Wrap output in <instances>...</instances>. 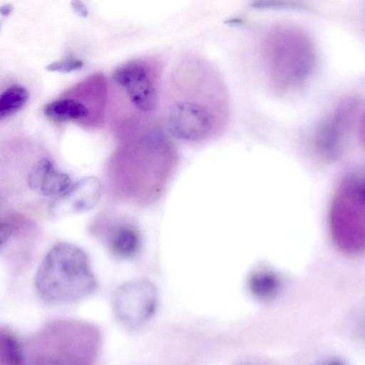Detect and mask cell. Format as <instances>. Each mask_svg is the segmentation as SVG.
Listing matches in <instances>:
<instances>
[{"mask_svg":"<svg viewBox=\"0 0 365 365\" xmlns=\"http://www.w3.org/2000/svg\"><path fill=\"white\" fill-rule=\"evenodd\" d=\"M222 82L200 56L186 55L172 68L163 94L164 126L176 139L198 143L213 137L227 114Z\"/></svg>","mask_w":365,"mask_h":365,"instance_id":"6da1fadb","label":"cell"},{"mask_svg":"<svg viewBox=\"0 0 365 365\" xmlns=\"http://www.w3.org/2000/svg\"><path fill=\"white\" fill-rule=\"evenodd\" d=\"M163 63L155 56L130 59L108 81L110 126L117 132L158 119Z\"/></svg>","mask_w":365,"mask_h":365,"instance_id":"7a4b0ae2","label":"cell"},{"mask_svg":"<svg viewBox=\"0 0 365 365\" xmlns=\"http://www.w3.org/2000/svg\"><path fill=\"white\" fill-rule=\"evenodd\" d=\"M102 342L99 329L73 319L53 320L31 339L25 365H93Z\"/></svg>","mask_w":365,"mask_h":365,"instance_id":"3957f363","label":"cell"},{"mask_svg":"<svg viewBox=\"0 0 365 365\" xmlns=\"http://www.w3.org/2000/svg\"><path fill=\"white\" fill-rule=\"evenodd\" d=\"M262 53L269 84L279 93L302 87L315 68L317 55L313 41L297 26L282 25L272 29L263 41Z\"/></svg>","mask_w":365,"mask_h":365,"instance_id":"277c9868","label":"cell"},{"mask_svg":"<svg viewBox=\"0 0 365 365\" xmlns=\"http://www.w3.org/2000/svg\"><path fill=\"white\" fill-rule=\"evenodd\" d=\"M34 282L41 299L51 304L78 301L96 287L86 254L68 242L58 243L49 250L37 269Z\"/></svg>","mask_w":365,"mask_h":365,"instance_id":"5b68a950","label":"cell"},{"mask_svg":"<svg viewBox=\"0 0 365 365\" xmlns=\"http://www.w3.org/2000/svg\"><path fill=\"white\" fill-rule=\"evenodd\" d=\"M364 180L349 176L335 191L329 212L331 236L341 252L356 255L364 250Z\"/></svg>","mask_w":365,"mask_h":365,"instance_id":"8992f818","label":"cell"},{"mask_svg":"<svg viewBox=\"0 0 365 365\" xmlns=\"http://www.w3.org/2000/svg\"><path fill=\"white\" fill-rule=\"evenodd\" d=\"M79 86V97L53 101L44 107V114L57 122L79 121L91 129L103 126L108 105L106 78L102 73H95Z\"/></svg>","mask_w":365,"mask_h":365,"instance_id":"52a82bcc","label":"cell"},{"mask_svg":"<svg viewBox=\"0 0 365 365\" xmlns=\"http://www.w3.org/2000/svg\"><path fill=\"white\" fill-rule=\"evenodd\" d=\"M359 102L349 98L339 102L316 129L314 138L317 152L327 158L337 157L358 123Z\"/></svg>","mask_w":365,"mask_h":365,"instance_id":"ba28073f","label":"cell"},{"mask_svg":"<svg viewBox=\"0 0 365 365\" xmlns=\"http://www.w3.org/2000/svg\"><path fill=\"white\" fill-rule=\"evenodd\" d=\"M117 318L125 326L138 327L152 317L158 304V292L145 279H136L120 285L113 295Z\"/></svg>","mask_w":365,"mask_h":365,"instance_id":"9c48e42d","label":"cell"},{"mask_svg":"<svg viewBox=\"0 0 365 365\" xmlns=\"http://www.w3.org/2000/svg\"><path fill=\"white\" fill-rule=\"evenodd\" d=\"M102 193V185L96 177L81 179L56 197L48 207L51 220H58L93 208Z\"/></svg>","mask_w":365,"mask_h":365,"instance_id":"30bf717a","label":"cell"},{"mask_svg":"<svg viewBox=\"0 0 365 365\" xmlns=\"http://www.w3.org/2000/svg\"><path fill=\"white\" fill-rule=\"evenodd\" d=\"M28 185L35 192L45 197H58L71 185L70 177L57 169L48 158L39 160L31 168Z\"/></svg>","mask_w":365,"mask_h":365,"instance_id":"8fae6325","label":"cell"},{"mask_svg":"<svg viewBox=\"0 0 365 365\" xmlns=\"http://www.w3.org/2000/svg\"><path fill=\"white\" fill-rule=\"evenodd\" d=\"M107 245L110 252L121 259L134 257L140 247V237L138 230L127 223L115 225L106 237Z\"/></svg>","mask_w":365,"mask_h":365,"instance_id":"7c38bea8","label":"cell"},{"mask_svg":"<svg viewBox=\"0 0 365 365\" xmlns=\"http://www.w3.org/2000/svg\"><path fill=\"white\" fill-rule=\"evenodd\" d=\"M0 365H25L23 349L16 336L0 327Z\"/></svg>","mask_w":365,"mask_h":365,"instance_id":"4fadbf2b","label":"cell"},{"mask_svg":"<svg viewBox=\"0 0 365 365\" xmlns=\"http://www.w3.org/2000/svg\"><path fill=\"white\" fill-rule=\"evenodd\" d=\"M29 99V92L21 85H12L0 94V120L20 110Z\"/></svg>","mask_w":365,"mask_h":365,"instance_id":"5bb4252c","label":"cell"},{"mask_svg":"<svg viewBox=\"0 0 365 365\" xmlns=\"http://www.w3.org/2000/svg\"><path fill=\"white\" fill-rule=\"evenodd\" d=\"M253 294L260 299L272 297L277 291L278 281L275 277L267 273L255 274L250 283Z\"/></svg>","mask_w":365,"mask_h":365,"instance_id":"9a60e30c","label":"cell"},{"mask_svg":"<svg viewBox=\"0 0 365 365\" xmlns=\"http://www.w3.org/2000/svg\"><path fill=\"white\" fill-rule=\"evenodd\" d=\"M83 66V63L82 61L73 57H69L51 63L46 67V69L53 72L68 73L81 69Z\"/></svg>","mask_w":365,"mask_h":365,"instance_id":"2e32d148","label":"cell"},{"mask_svg":"<svg viewBox=\"0 0 365 365\" xmlns=\"http://www.w3.org/2000/svg\"><path fill=\"white\" fill-rule=\"evenodd\" d=\"M14 229V225L10 222L0 219V247L8 241Z\"/></svg>","mask_w":365,"mask_h":365,"instance_id":"e0dca14e","label":"cell"},{"mask_svg":"<svg viewBox=\"0 0 365 365\" xmlns=\"http://www.w3.org/2000/svg\"><path fill=\"white\" fill-rule=\"evenodd\" d=\"M71 6L73 11L81 16H86L87 15V9L84 4L81 1H74L71 3Z\"/></svg>","mask_w":365,"mask_h":365,"instance_id":"ac0fdd59","label":"cell"},{"mask_svg":"<svg viewBox=\"0 0 365 365\" xmlns=\"http://www.w3.org/2000/svg\"><path fill=\"white\" fill-rule=\"evenodd\" d=\"M13 11L12 5L7 4L0 6V14L4 16H9Z\"/></svg>","mask_w":365,"mask_h":365,"instance_id":"d6986e66","label":"cell"},{"mask_svg":"<svg viewBox=\"0 0 365 365\" xmlns=\"http://www.w3.org/2000/svg\"><path fill=\"white\" fill-rule=\"evenodd\" d=\"M324 365H346L343 361L337 359H334L327 361Z\"/></svg>","mask_w":365,"mask_h":365,"instance_id":"ffe728a7","label":"cell"}]
</instances>
